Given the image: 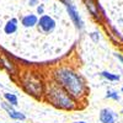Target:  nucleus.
I'll list each match as a JSON object with an SVG mask.
<instances>
[{
    "mask_svg": "<svg viewBox=\"0 0 123 123\" xmlns=\"http://www.w3.org/2000/svg\"><path fill=\"white\" fill-rule=\"evenodd\" d=\"M52 79L54 83H57L64 90H67L78 101L87 96L89 89L86 86L85 80L71 68L68 67L57 68L52 73Z\"/></svg>",
    "mask_w": 123,
    "mask_h": 123,
    "instance_id": "nucleus-1",
    "label": "nucleus"
},
{
    "mask_svg": "<svg viewBox=\"0 0 123 123\" xmlns=\"http://www.w3.org/2000/svg\"><path fill=\"white\" fill-rule=\"evenodd\" d=\"M44 101L54 106L55 108L64 111H73L78 108L79 101L74 98L67 90H64L57 83H50L48 89L44 91Z\"/></svg>",
    "mask_w": 123,
    "mask_h": 123,
    "instance_id": "nucleus-2",
    "label": "nucleus"
},
{
    "mask_svg": "<svg viewBox=\"0 0 123 123\" xmlns=\"http://www.w3.org/2000/svg\"><path fill=\"white\" fill-rule=\"evenodd\" d=\"M21 86L28 95L33 96L36 98H41L44 95V85L43 81H41L37 76L26 75L21 79Z\"/></svg>",
    "mask_w": 123,
    "mask_h": 123,
    "instance_id": "nucleus-3",
    "label": "nucleus"
},
{
    "mask_svg": "<svg viewBox=\"0 0 123 123\" xmlns=\"http://www.w3.org/2000/svg\"><path fill=\"white\" fill-rule=\"evenodd\" d=\"M60 3L65 6L67 11H68V15H69L70 20L73 21V24L75 25V27L79 31H83L84 27H85V25H84V21H83V18H81V16H80V14L78 11V9H76V6L73 3V0H60Z\"/></svg>",
    "mask_w": 123,
    "mask_h": 123,
    "instance_id": "nucleus-4",
    "label": "nucleus"
},
{
    "mask_svg": "<svg viewBox=\"0 0 123 123\" xmlns=\"http://www.w3.org/2000/svg\"><path fill=\"white\" fill-rule=\"evenodd\" d=\"M55 20L52 17V16H49V15H41V17L38 18V22H37V26L39 28V31L42 33H50V32H53L54 28H55Z\"/></svg>",
    "mask_w": 123,
    "mask_h": 123,
    "instance_id": "nucleus-5",
    "label": "nucleus"
},
{
    "mask_svg": "<svg viewBox=\"0 0 123 123\" xmlns=\"http://www.w3.org/2000/svg\"><path fill=\"white\" fill-rule=\"evenodd\" d=\"M85 5L86 10L90 12V15L94 17L97 22H102V16L98 9V0H81Z\"/></svg>",
    "mask_w": 123,
    "mask_h": 123,
    "instance_id": "nucleus-6",
    "label": "nucleus"
},
{
    "mask_svg": "<svg viewBox=\"0 0 123 123\" xmlns=\"http://www.w3.org/2000/svg\"><path fill=\"white\" fill-rule=\"evenodd\" d=\"M0 106H1V108L4 111H6V113L10 116V118H12L15 121H25L26 119V116L22 113V112H20V111H16L12 105H10L7 101L5 102H0Z\"/></svg>",
    "mask_w": 123,
    "mask_h": 123,
    "instance_id": "nucleus-7",
    "label": "nucleus"
},
{
    "mask_svg": "<svg viewBox=\"0 0 123 123\" xmlns=\"http://www.w3.org/2000/svg\"><path fill=\"white\" fill-rule=\"evenodd\" d=\"M118 113L110 108H102L100 111V122L101 123H117Z\"/></svg>",
    "mask_w": 123,
    "mask_h": 123,
    "instance_id": "nucleus-8",
    "label": "nucleus"
},
{
    "mask_svg": "<svg viewBox=\"0 0 123 123\" xmlns=\"http://www.w3.org/2000/svg\"><path fill=\"white\" fill-rule=\"evenodd\" d=\"M37 22H38V17L36 15H33V14H28V15H25V16L21 17V24L26 28L36 26Z\"/></svg>",
    "mask_w": 123,
    "mask_h": 123,
    "instance_id": "nucleus-9",
    "label": "nucleus"
},
{
    "mask_svg": "<svg viewBox=\"0 0 123 123\" xmlns=\"http://www.w3.org/2000/svg\"><path fill=\"white\" fill-rule=\"evenodd\" d=\"M18 21H17V18H10L9 21L6 22V25L4 26V32L6 33V35H12V33H15L16 31H17V28H18Z\"/></svg>",
    "mask_w": 123,
    "mask_h": 123,
    "instance_id": "nucleus-10",
    "label": "nucleus"
},
{
    "mask_svg": "<svg viewBox=\"0 0 123 123\" xmlns=\"http://www.w3.org/2000/svg\"><path fill=\"white\" fill-rule=\"evenodd\" d=\"M0 65H1L7 73L9 75H16L17 71H16V68H15V64L12 63V62H10L5 58H0Z\"/></svg>",
    "mask_w": 123,
    "mask_h": 123,
    "instance_id": "nucleus-11",
    "label": "nucleus"
},
{
    "mask_svg": "<svg viewBox=\"0 0 123 123\" xmlns=\"http://www.w3.org/2000/svg\"><path fill=\"white\" fill-rule=\"evenodd\" d=\"M100 75L102 76V78H105L106 80H108V81H119V75H117V74H113V73H110V71H101L100 73Z\"/></svg>",
    "mask_w": 123,
    "mask_h": 123,
    "instance_id": "nucleus-12",
    "label": "nucleus"
},
{
    "mask_svg": "<svg viewBox=\"0 0 123 123\" xmlns=\"http://www.w3.org/2000/svg\"><path fill=\"white\" fill-rule=\"evenodd\" d=\"M4 98L9 102L10 105H12L14 107L18 105V98L15 94H10V92H5L4 94Z\"/></svg>",
    "mask_w": 123,
    "mask_h": 123,
    "instance_id": "nucleus-13",
    "label": "nucleus"
},
{
    "mask_svg": "<svg viewBox=\"0 0 123 123\" xmlns=\"http://www.w3.org/2000/svg\"><path fill=\"white\" fill-rule=\"evenodd\" d=\"M106 98H112V100H115V101H119V100H121L118 92H117V91H112V90H108V91H107Z\"/></svg>",
    "mask_w": 123,
    "mask_h": 123,
    "instance_id": "nucleus-14",
    "label": "nucleus"
},
{
    "mask_svg": "<svg viewBox=\"0 0 123 123\" xmlns=\"http://www.w3.org/2000/svg\"><path fill=\"white\" fill-rule=\"evenodd\" d=\"M90 37L92 38L94 42H98V41H100V33L98 32H91L90 33Z\"/></svg>",
    "mask_w": 123,
    "mask_h": 123,
    "instance_id": "nucleus-15",
    "label": "nucleus"
},
{
    "mask_svg": "<svg viewBox=\"0 0 123 123\" xmlns=\"http://www.w3.org/2000/svg\"><path fill=\"white\" fill-rule=\"evenodd\" d=\"M37 14H38V15H43V14H44V5H43V4L37 5Z\"/></svg>",
    "mask_w": 123,
    "mask_h": 123,
    "instance_id": "nucleus-16",
    "label": "nucleus"
},
{
    "mask_svg": "<svg viewBox=\"0 0 123 123\" xmlns=\"http://www.w3.org/2000/svg\"><path fill=\"white\" fill-rule=\"evenodd\" d=\"M30 6H37L38 5V0H27Z\"/></svg>",
    "mask_w": 123,
    "mask_h": 123,
    "instance_id": "nucleus-17",
    "label": "nucleus"
},
{
    "mask_svg": "<svg viewBox=\"0 0 123 123\" xmlns=\"http://www.w3.org/2000/svg\"><path fill=\"white\" fill-rule=\"evenodd\" d=\"M115 57H116V58H117V59L121 62L122 64H123V55H122L121 53H115Z\"/></svg>",
    "mask_w": 123,
    "mask_h": 123,
    "instance_id": "nucleus-18",
    "label": "nucleus"
},
{
    "mask_svg": "<svg viewBox=\"0 0 123 123\" xmlns=\"http://www.w3.org/2000/svg\"><path fill=\"white\" fill-rule=\"evenodd\" d=\"M74 123H86V122H84V121H79V122H74Z\"/></svg>",
    "mask_w": 123,
    "mask_h": 123,
    "instance_id": "nucleus-19",
    "label": "nucleus"
},
{
    "mask_svg": "<svg viewBox=\"0 0 123 123\" xmlns=\"http://www.w3.org/2000/svg\"><path fill=\"white\" fill-rule=\"evenodd\" d=\"M121 92H122V94H123V86H122V89H121Z\"/></svg>",
    "mask_w": 123,
    "mask_h": 123,
    "instance_id": "nucleus-20",
    "label": "nucleus"
},
{
    "mask_svg": "<svg viewBox=\"0 0 123 123\" xmlns=\"http://www.w3.org/2000/svg\"><path fill=\"white\" fill-rule=\"evenodd\" d=\"M0 87H3V85H1V84H0Z\"/></svg>",
    "mask_w": 123,
    "mask_h": 123,
    "instance_id": "nucleus-21",
    "label": "nucleus"
},
{
    "mask_svg": "<svg viewBox=\"0 0 123 123\" xmlns=\"http://www.w3.org/2000/svg\"><path fill=\"white\" fill-rule=\"evenodd\" d=\"M17 123H21V121H18V122H17Z\"/></svg>",
    "mask_w": 123,
    "mask_h": 123,
    "instance_id": "nucleus-22",
    "label": "nucleus"
},
{
    "mask_svg": "<svg viewBox=\"0 0 123 123\" xmlns=\"http://www.w3.org/2000/svg\"><path fill=\"white\" fill-rule=\"evenodd\" d=\"M122 113H123V110H122Z\"/></svg>",
    "mask_w": 123,
    "mask_h": 123,
    "instance_id": "nucleus-23",
    "label": "nucleus"
}]
</instances>
